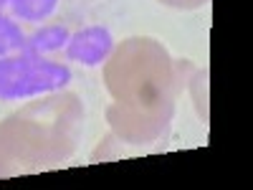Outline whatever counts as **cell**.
<instances>
[{
    "label": "cell",
    "instance_id": "1",
    "mask_svg": "<svg viewBox=\"0 0 253 190\" xmlns=\"http://www.w3.org/2000/svg\"><path fill=\"white\" fill-rule=\"evenodd\" d=\"M104 84L112 94L107 122L122 144H155L170 130L182 81L175 58L155 38H126L104 61Z\"/></svg>",
    "mask_w": 253,
    "mask_h": 190
},
{
    "label": "cell",
    "instance_id": "2",
    "mask_svg": "<svg viewBox=\"0 0 253 190\" xmlns=\"http://www.w3.org/2000/svg\"><path fill=\"white\" fill-rule=\"evenodd\" d=\"M84 135V101L71 92L36 96L0 122V180L63 165Z\"/></svg>",
    "mask_w": 253,
    "mask_h": 190
},
{
    "label": "cell",
    "instance_id": "3",
    "mask_svg": "<svg viewBox=\"0 0 253 190\" xmlns=\"http://www.w3.org/2000/svg\"><path fill=\"white\" fill-rule=\"evenodd\" d=\"M74 74L66 63L51 61L31 51L0 58V101H28L63 92Z\"/></svg>",
    "mask_w": 253,
    "mask_h": 190
},
{
    "label": "cell",
    "instance_id": "4",
    "mask_svg": "<svg viewBox=\"0 0 253 190\" xmlns=\"http://www.w3.org/2000/svg\"><path fill=\"white\" fill-rule=\"evenodd\" d=\"M114 36L104 26H89L84 31L71 33L66 44V58L81 66H101L114 51Z\"/></svg>",
    "mask_w": 253,
    "mask_h": 190
},
{
    "label": "cell",
    "instance_id": "5",
    "mask_svg": "<svg viewBox=\"0 0 253 190\" xmlns=\"http://www.w3.org/2000/svg\"><path fill=\"white\" fill-rule=\"evenodd\" d=\"M69 38H71L69 28H63V26H46V28H41L33 36L26 38V48L23 51H31V53H38V56L53 53V51L66 48Z\"/></svg>",
    "mask_w": 253,
    "mask_h": 190
},
{
    "label": "cell",
    "instance_id": "6",
    "mask_svg": "<svg viewBox=\"0 0 253 190\" xmlns=\"http://www.w3.org/2000/svg\"><path fill=\"white\" fill-rule=\"evenodd\" d=\"M10 13L13 18L28 20V23H41L53 15L58 8V0H10Z\"/></svg>",
    "mask_w": 253,
    "mask_h": 190
},
{
    "label": "cell",
    "instance_id": "7",
    "mask_svg": "<svg viewBox=\"0 0 253 190\" xmlns=\"http://www.w3.org/2000/svg\"><path fill=\"white\" fill-rule=\"evenodd\" d=\"M26 38L28 36L20 31V26L15 23V20L0 10V58L20 53L26 48Z\"/></svg>",
    "mask_w": 253,
    "mask_h": 190
},
{
    "label": "cell",
    "instance_id": "8",
    "mask_svg": "<svg viewBox=\"0 0 253 190\" xmlns=\"http://www.w3.org/2000/svg\"><path fill=\"white\" fill-rule=\"evenodd\" d=\"M162 5H170V8H180V10H193V8H203L208 5L210 0H160Z\"/></svg>",
    "mask_w": 253,
    "mask_h": 190
},
{
    "label": "cell",
    "instance_id": "9",
    "mask_svg": "<svg viewBox=\"0 0 253 190\" xmlns=\"http://www.w3.org/2000/svg\"><path fill=\"white\" fill-rule=\"evenodd\" d=\"M8 3H10V0H0V10H3V8H5Z\"/></svg>",
    "mask_w": 253,
    "mask_h": 190
}]
</instances>
